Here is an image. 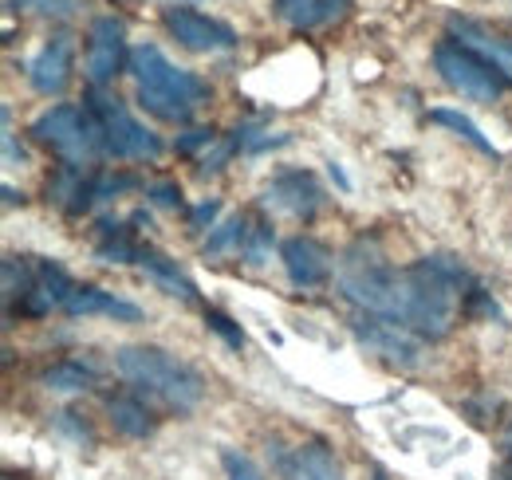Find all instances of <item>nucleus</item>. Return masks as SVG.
Segmentation results:
<instances>
[{
  "label": "nucleus",
  "instance_id": "7",
  "mask_svg": "<svg viewBox=\"0 0 512 480\" xmlns=\"http://www.w3.org/2000/svg\"><path fill=\"white\" fill-rule=\"evenodd\" d=\"M355 335H359V343H363L371 355H379V359L390 362V366L414 370V366H422V359H426L422 335H414V331H406V327H398V323H390V319H379V315L359 319V323H355Z\"/></svg>",
  "mask_w": 512,
  "mask_h": 480
},
{
  "label": "nucleus",
  "instance_id": "25",
  "mask_svg": "<svg viewBox=\"0 0 512 480\" xmlns=\"http://www.w3.org/2000/svg\"><path fill=\"white\" fill-rule=\"evenodd\" d=\"M249 221L245 217H229V221H221V225H213L209 229V237H205V256H225V252H241L245 248V240H249Z\"/></svg>",
  "mask_w": 512,
  "mask_h": 480
},
{
  "label": "nucleus",
  "instance_id": "36",
  "mask_svg": "<svg viewBox=\"0 0 512 480\" xmlns=\"http://www.w3.org/2000/svg\"><path fill=\"white\" fill-rule=\"evenodd\" d=\"M16 201H20V205H24V193H16V189H12V185H4V205H16Z\"/></svg>",
  "mask_w": 512,
  "mask_h": 480
},
{
  "label": "nucleus",
  "instance_id": "1",
  "mask_svg": "<svg viewBox=\"0 0 512 480\" xmlns=\"http://www.w3.org/2000/svg\"><path fill=\"white\" fill-rule=\"evenodd\" d=\"M469 288V268L442 252L410 268H390L371 240H355L339 260V292L347 300L422 339H446Z\"/></svg>",
  "mask_w": 512,
  "mask_h": 480
},
{
  "label": "nucleus",
  "instance_id": "22",
  "mask_svg": "<svg viewBox=\"0 0 512 480\" xmlns=\"http://www.w3.org/2000/svg\"><path fill=\"white\" fill-rule=\"evenodd\" d=\"M32 260L36 256H8L4 260V311H8V319H16V311H20V303L28 296V284H32Z\"/></svg>",
  "mask_w": 512,
  "mask_h": 480
},
{
  "label": "nucleus",
  "instance_id": "17",
  "mask_svg": "<svg viewBox=\"0 0 512 480\" xmlns=\"http://www.w3.org/2000/svg\"><path fill=\"white\" fill-rule=\"evenodd\" d=\"M280 473L288 480H343L339 461L323 445H300L292 453H280Z\"/></svg>",
  "mask_w": 512,
  "mask_h": 480
},
{
  "label": "nucleus",
  "instance_id": "3",
  "mask_svg": "<svg viewBox=\"0 0 512 480\" xmlns=\"http://www.w3.org/2000/svg\"><path fill=\"white\" fill-rule=\"evenodd\" d=\"M115 370L138 394H146V398H154V402H162L166 410H178V414L193 410L205 394L201 374L190 362L174 359L162 347H123V351H115Z\"/></svg>",
  "mask_w": 512,
  "mask_h": 480
},
{
  "label": "nucleus",
  "instance_id": "12",
  "mask_svg": "<svg viewBox=\"0 0 512 480\" xmlns=\"http://www.w3.org/2000/svg\"><path fill=\"white\" fill-rule=\"evenodd\" d=\"M449 32L457 36L461 48H469L473 56H481L497 75H505V79L512 83V40L509 36H501V32H493V28H485V24L469 20V16H453V20H449Z\"/></svg>",
  "mask_w": 512,
  "mask_h": 480
},
{
  "label": "nucleus",
  "instance_id": "11",
  "mask_svg": "<svg viewBox=\"0 0 512 480\" xmlns=\"http://www.w3.org/2000/svg\"><path fill=\"white\" fill-rule=\"evenodd\" d=\"M280 260H284V272L296 288H320L331 280V268H335L331 252L312 237H288L280 244Z\"/></svg>",
  "mask_w": 512,
  "mask_h": 480
},
{
  "label": "nucleus",
  "instance_id": "6",
  "mask_svg": "<svg viewBox=\"0 0 512 480\" xmlns=\"http://www.w3.org/2000/svg\"><path fill=\"white\" fill-rule=\"evenodd\" d=\"M434 67L442 71V79L457 95H465L473 103H497L501 99V75L461 44H438L434 48Z\"/></svg>",
  "mask_w": 512,
  "mask_h": 480
},
{
  "label": "nucleus",
  "instance_id": "15",
  "mask_svg": "<svg viewBox=\"0 0 512 480\" xmlns=\"http://www.w3.org/2000/svg\"><path fill=\"white\" fill-rule=\"evenodd\" d=\"M67 315H83V319H91V315H103V319H115V323H138L142 319V307L130 300H119V296H111V292H103V288H91V284H83V288H75L64 303Z\"/></svg>",
  "mask_w": 512,
  "mask_h": 480
},
{
  "label": "nucleus",
  "instance_id": "10",
  "mask_svg": "<svg viewBox=\"0 0 512 480\" xmlns=\"http://www.w3.org/2000/svg\"><path fill=\"white\" fill-rule=\"evenodd\" d=\"M162 20H166L170 36L190 52H229L237 44V32L229 24H221L197 8H166Z\"/></svg>",
  "mask_w": 512,
  "mask_h": 480
},
{
  "label": "nucleus",
  "instance_id": "9",
  "mask_svg": "<svg viewBox=\"0 0 512 480\" xmlns=\"http://www.w3.org/2000/svg\"><path fill=\"white\" fill-rule=\"evenodd\" d=\"M260 201H264V209H272V213L308 221V217L320 213L323 189L308 170H284V174H276V178L264 185V197H260Z\"/></svg>",
  "mask_w": 512,
  "mask_h": 480
},
{
  "label": "nucleus",
  "instance_id": "4",
  "mask_svg": "<svg viewBox=\"0 0 512 480\" xmlns=\"http://www.w3.org/2000/svg\"><path fill=\"white\" fill-rule=\"evenodd\" d=\"M32 134L44 146H52L67 166H83V162H95L99 154H107V142H103V130H99L95 115L79 111L71 103H56L44 115H36Z\"/></svg>",
  "mask_w": 512,
  "mask_h": 480
},
{
  "label": "nucleus",
  "instance_id": "35",
  "mask_svg": "<svg viewBox=\"0 0 512 480\" xmlns=\"http://www.w3.org/2000/svg\"><path fill=\"white\" fill-rule=\"evenodd\" d=\"M327 178L335 181V185H339V189H343V193H351V178H347V170H343V166H339V162H335V158H331V162H327Z\"/></svg>",
  "mask_w": 512,
  "mask_h": 480
},
{
  "label": "nucleus",
  "instance_id": "34",
  "mask_svg": "<svg viewBox=\"0 0 512 480\" xmlns=\"http://www.w3.org/2000/svg\"><path fill=\"white\" fill-rule=\"evenodd\" d=\"M24 162H28L24 146H16V134L4 126V166H24Z\"/></svg>",
  "mask_w": 512,
  "mask_h": 480
},
{
  "label": "nucleus",
  "instance_id": "38",
  "mask_svg": "<svg viewBox=\"0 0 512 480\" xmlns=\"http://www.w3.org/2000/svg\"><path fill=\"white\" fill-rule=\"evenodd\" d=\"M8 480H12V477H8Z\"/></svg>",
  "mask_w": 512,
  "mask_h": 480
},
{
  "label": "nucleus",
  "instance_id": "19",
  "mask_svg": "<svg viewBox=\"0 0 512 480\" xmlns=\"http://www.w3.org/2000/svg\"><path fill=\"white\" fill-rule=\"evenodd\" d=\"M347 4L351 0H276V12H280V20L288 28L308 32V28H320L327 20H335Z\"/></svg>",
  "mask_w": 512,
  "mask_h": 480
},
{
  "label": "nucleus",
  "instance_id": "31",
  "mask_svg": "<svg viewBox=\"0 0 512 480\" xmlns=\"http://www.w3.org/2000/svg\"><path fill=\"white\" fill-rule=\"evenodd\" d=\"M146 197H150V205H158V209H182V189H178V181H158V185L146 189Z\"/></svg>",
  "mask_w": 512,
  "mask_h": 480
},
{
  "label": "nucleus",
  "instance_id": "27",
  "mask_svg": "<svg viewBox=\"0 0 512 480\" xmlns=\"http://www.w3.org/2000/svg\"><path fill=\"white\" fill-rule=\"evenodd\" d=\"M221 465H225V477L229 480H268L260 473L253 457H245L241 449H221Z\"/></svg>",
  "mask_w": 512,
  "mask_h": 480
},
{
  "label": "nucleus",
  "instance_id": "23",
  "mask_svg": "<svg viewBox=\"0 0 512 480\" xmlns=\"http://www.w3.org/2000/svg\"><path fill=\"white\" fill-rule=\"evenodd\" d=\"M107 410H111V425L123 437H150L154 433V418H150V410L138 398H111Z\"/></svg>",
  "mask_w": 512,
  "mask_h": 480
},
{
  "label": "nucleus",
  "instance_id": "18",
  "mask_svg": "<svg viewBox=\"0 0 512 480\" xmlns=\"http://www.w3.org/2000/svg\"><path fill=\"white\" fill-rule=\"evenodd\" d=\"M138 264H142V272L166 292V296H174V300L182 303H193L197 300V288H193V280L178 268V260H170V256H162L158 248H142V256H138Z\"/></svg>",
  "mask_w": 512,
  "mask_h": 480
},
{
  "label": "nucleus",
  "instance_id": "8",
  "mask_svg": "<svg viewBox=\"0 0 512 480\" xmlns=\"http://www.w3.org/2000/svg\"><path fill=\"white\" fill-rule=\"evenodd\" d=\"M127 60V28L119 16H99L91 24V36H87V56H83V71L95 87H107Z\"/></svg>",
  "mask_w": 512,
  "mask_h": 480
},
{
  "label": "nucleus",
  "instance_id": "28",
  "mask_svg": "<svg viewBox=\"0 0 512 480\" xmlns=\"http://www.w3.org/2000/svg\"><path fill=\"white\" fill-rule=\"evenodd\" d=\"M241 256H245L249 268H264L268 256H272V229L268 225H256L253 233H249V240H245V248H241Z\"/></svg>",
  "mask_w": 512,
  "mask_h": 480
},
{
  "label": "nucleus",
  "instance_id": "2",
  "mask_svg": "<svg viewBox=\"0 0 512 480\" xmlns=\"http://www.w3.org/2000/svg\"><path fill=\"white\" fill-rule=\"evenodd\" d=\"M130 75L138 83V103L162 122H186L209 99V83L170 63L154 44H138L130 52Z\"/></svg>",
  "mask_w": 512,
  "mask_h": 480
},
{
  "label": "nucleus",
  "instance_id": "37",
  "mask_svg": "<svg viewBox=\"0 0 512 480\" xmlns=\"http://www.w3.org/2000/svg\"><path fill=\"white\" fill-rule=\"evenodd\" d=\"M375 480H386V477H383V473H375Z\"/></svg>",
  "mask_w": 512,
  "mask_h": 480
},
{
  "label": "nucleus",
  "instance_id": "33",
  "mask_svg": "<svg viewBox=\"0 0 512 480\" xmlns=\"http://www.w3.org/2000/svg\"><path fill=\"white\" fill-rule=\"evenodd\" d=\"M217 213H221V201H205V205L190 209V229H209Z\"/></svg>",
  "mask_w": 512,
  "mask_h": 480
},
{
  "label": "nucleus",
  "instance_id": "24",
  "mask_svg": "<svg viewBox=\"0 0 512 480\" xmlns=\"http://www.w3.org/2000/svg\"><path fill=\"white\" fill-rule=\"evenodd\" d=\"M95 256L103 264H138L142 244H134L123 225H103V237L95 244Z\"/></svg>",
  "mask_w": 512,
  "mask_h": 480
},
{
  "label": "nucleus",
  "instance_id": "29",
  "mask_svg": "<svg viewBox=\"0 0 512 480\" xmlns=\"http://www.w3.org/2000/svg\"><path fill=\"white\" fill-rule=\"evenodd\" d=\"M205 327H209L213 335H221V339H225V347H233V351H241V347H245V331H241L229 315H221V311H205Z\"/></svg>",
  "mask_w": 512,
  "mask_h": 480
},
{
  "label": "nucleus",
  "instance_id": "20",
  "mask_svg": "<svg viewBox=\"0 0 512 480\" xmlns=\"http://www.w3.org/2000/svg\"><path fill=\"white\" fill-rule=\"evenodd\" d=\"M40 386L48 394H87L95 386V374L83 362H56L52 370L40 374Z\"/></svg>",
  "mask_w": 512,
  "mask_h": 480
},
{
  "label": "nucleus",
  "instance_id": "26",
  "mask_svg": "<svg viewBox=\"0 0 512 480\" xmlns=\"http://www.w3.org/2000/svg\"><path fill=\"white\" fill-rule=\"evenodd\" d=\"M12 12H32V16H56V20H71L79 0H8Z\"/></svg>",
  "mask_w": 512,
  "mask_h": 480
},
{
  "label": "nucleus",
  "instance_id": "5",
  "mask_svg": "<svg viewBox=\"0 0 512 480\" xmlns=\"http://www.w3.org/2000/svg\"><path fill=\"white\" fill-rule=\"evenodd\" d=\"M87 111L95 115L99 130H103L107 154L127 158V162H158V158H162V138L134 119L123 99L95 91V95L87 99Z\"/></svg>",
  "mask_w": 512,
  "mask_h": 480
},
{
  "label": "nucleus",
  "instance_id": "13",
  "mask_svg": "<svg viewBox=\"0 0 512 480\" xmlns=\"http://www.w3.org/2000/svg\"><path fill=\"white\" fill-rule=\"evenodd\" d=\"M71 292H75V288H71V280H67V272L60 264H52V260H32V284H28V296L20 303V315L40 319V315H48L52 307H64Z\"/></svg>",
  "mask_w": 512,
  "mask_h": 480
},
{
  "label": "nucleus",
  "instance_id": "30",
  "mask_svg": "<svg viewBox=\"0 0 512 480\" xmlns=\"http://www.w3.org/2000/svg\"><path fill=\"white\" fill-rule=\"evenodd\" d=\"M461 311H465V315H473V319H501V307H497V300H493L485 288H477V284L465 292Z\"/></svg>",
  "mask_w": 512,
  "mask_h": 480
},
{
  "label": "nucleus",
  "instance_id": "14",
  "mask_svg": "<svg viewBox=\"0 0 512 480\" xmlns=\"http://www.w3.org/2000/svg\"><path fill=\"white\" fill-rule=\"evenodd\" d=\"M28 83L40 95H60L71 83V40L56 36L28 60Z\"/></svg>",
  "mask_w": 512,
  "mask_h": 480
},
{
  "label": "nucleus",
  "instance_id": "32",
  "mask_svg": "<svg viewBox=\"0 0 512 480\" xmlns=\"http://www.w3.org/2000/svg\"><path fill=\"white\" fill-rule=\"evenodd\" d=\"M201 146H217V134L209 126H197V130H186L178 138V154H197Z\"/></svg>",
  "mask_w": 512,
  "mask_h": 480
},
{
  "label": "nucleus",
  "instance_id": "16",
  "mask_svg": "<svg viewBox=\"0 0 512 480\" xmlns=\"http://www.w3.org/2000/svg\"><path fill=\"white\" fill-rule=\"evenodd\" d=\"M48 201H56L67 217H79L95 205V174H83V166H64L48 181Z\"/></svg>",
  "mask_w": 512,
  "mask_h": 480
},
{
  "label": "nucleus",
  "instance_id": "21",
  "mask_svg": "<svg viewBox=\"0 0 512 480\" xmlns=\"http://www.w3.org/2000/svg\"><path fill=\"white\" fill-rule=\"evenodd\" d=\"M430 122H438V126H446L453 134H461V138H465L473 150H481L485 158H501V150L485 138V130L469 119V115H461V111H453V107H434V111H430Z\"/></svg>",
  "mask_w": 512,
  "mask_h": 480
}]
</instances>
